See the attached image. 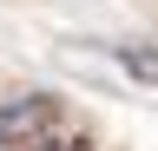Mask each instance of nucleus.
<instances>
[{
  "mask_svg": "<svg viewBox=\"0 0 158 151\" xmlns=\"http://www.w3.org/2000/svg\"><path fill=\"white\" fill-rule=\"evenodd\" d=\"M59 125V99L53 92H33V99H13L0 112V151H40Z\"/></svg>",
  "mask_w": 158,
  "mask_h": 151,
  "instance_id": "nucleus-1",
  "label": "nucleus"
},
{
  "mask_svg": "<svg viewBox=\"0 0 158 151\" xmlns=\"http://www.w3.org/2000/svg\"><path fill=\"white\" fill-rule=\"evenodd\" d=\"M112 59H118V72H132L138 85H152V92H158V46H118Z\"/></svg>",
  "mask_w": 158,
  "mask_h": 151,
  "instance_id": "nucleus-2",
  "label": "nucleus"
},
{
  "mask_svg": "<svg viewBox=\"0 0 158 151\" xmlns=\"http://www.w3.org/2000/svg\"><path fill=\"white\" fill-rule=\"evenodd\" d=\"M40 151H92V145H86V138H46Z\"/></svg>",
  "mask_w": 158,
  "mask_h": 151,
  "instance_id": "nucleus-3",
  "label": "nucleus"
}]
</instances>
